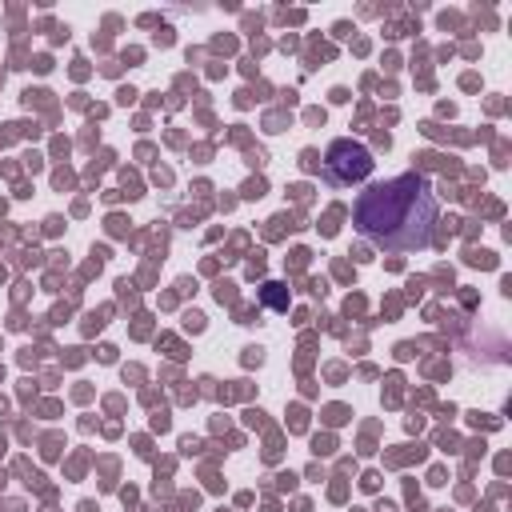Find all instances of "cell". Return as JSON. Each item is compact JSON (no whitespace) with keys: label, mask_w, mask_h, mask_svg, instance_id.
I'll return each mask as SVG.
<instances>
[{"label":"cell","mask_w":512,"mask_h":512,"mask_svg":"<svg viewBox=\"0 0 512 512\" xmlns=\"http://www.w3.org/2000/svg\"><path fill=\"white\" fill-rule=\"evenodd\" d=\"M436 192L420 172H404L392 180H380L356 196L352 224L364 240H372L384 252H412L432 244L436 224Z\"/></svg>","instance_id":"6da1fadb"},{"label":"cell","mask_w":512,"mask_h":512,"mask_svg":"<svg viewBox=\"0 0 512 512\" xmlns=\"http://www.w3.org/2000/svg\"><path fill=\"white\" fill-rule=\"evenodd\" d=\"M368 172H372V152H368L360 140L340 136V140L328 144V152H324V176H328L336 188L360 184Z\"/></svg>","instance_id":"7a4b0ae2"}]
</instances>
